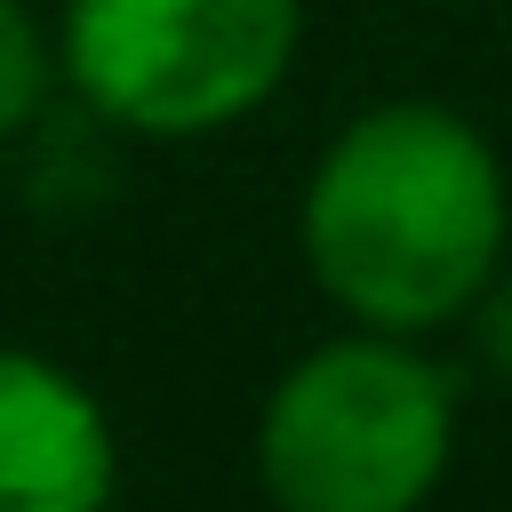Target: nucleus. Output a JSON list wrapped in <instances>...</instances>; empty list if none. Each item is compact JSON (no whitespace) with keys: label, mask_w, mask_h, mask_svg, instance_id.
Returning <instances> with one entry per match:
<instances>
[{"label":"nucleus","mask_w":512,"mask_h":512,"mask_svg":"<svg viewBox=\"0 0 512 512\" xmlns=\"http://www.w3.org/2000/svg\"><path fill=\"white\" fill-rule=\"evenodd\" d=\"M304 264L360 328L424 336L496 288L512 184L496 144L424 96L352 112L304 176Z\"/></svg>","instance_id":"obj_1"},{"label":"nucleus","mask_w":512,"mask_h":512,"mask_svg":"<svg viewBox=\"0 0 512 512\" xmlns=\"http://www.w3.org/2000/svg\"><path fill=\"white\" fill-rule=\"evenodd\" d=\"M448 456L456 384L392 328L296 352L256 416V480L272 512H424Z\"/></svg>","instance_id":"obj_2"},{"label":"nucleus","mask_w":512,"mask_h":512,"mask_svg":"<svg viewBox=\"0 0 512 512\" xmlns=\"http://www.w3.org/2000/svg\"><path fill=\"white\" fill-rule=\"evenodd\" d=\"M304 0H64L56 72L128 136H216L296 64Z\"/></svg>","instance_id":"obj_3"},{"label":"nucleus","mask_w":512,"mask_h":512,"mask_svg":"<svg viewBox=\"0 0 512 512\" xmlns=\"http://www.w3.org/2000/svg\"><path fill=\"white\" fill-rule=\"evenodd\" d=\"M120 440L104 400L48 352L0 344V512H104Z\"/></svg>","instance_id":"obj_4"},{"label":"nucleus","mask_w":512,"mask_h":512,"mask_svg":"<svg viewBox=\"0 0 512 512\" xmlns=\"http://www.w3.org/2000/svg\"><path fill=\"white\" fill-rule=\"evenodd\" d=\"M48 80H56V32L24 0H0V144L32 128V112L48 104Z\"/></svg>","instance_id":"obj_5"},{"label":"nucleus","mask_w":512,"mask_h":512,"mask_svg":"<svg viewBox=\"0 0 512 512\" xmlns=\"http://www.w3.org/2000/svg\"><path fill=\"white\" fill-rule=\"evenodd\" d=\"M480 328H488V360L512 376V288H504V296H488V320H480Z\"/></svg>","instance_id":"obj_6"}]
</instances>
